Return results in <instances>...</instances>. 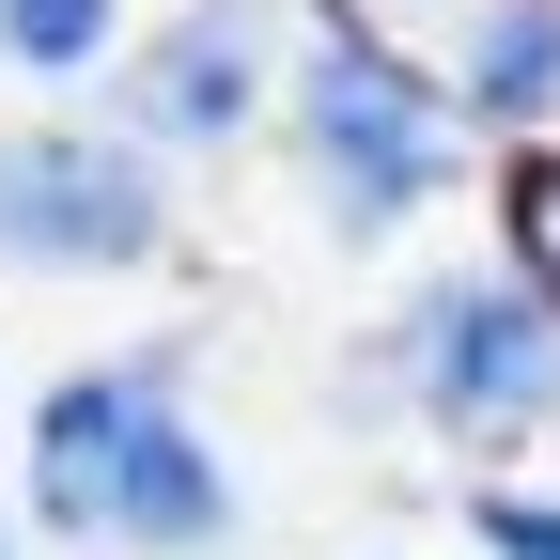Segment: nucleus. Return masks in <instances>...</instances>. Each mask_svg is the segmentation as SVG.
Wrapping results in <instances>:
<instances>
[{
    "label": "nucleus",
    "mask_w": 560,
    "mask_h": 560,
    "mask_svg": "<svg viewBox=\"0 0 560 560\" xmlns=\"http://www.w3.org/2000/svg\"><path fill=\"white\" fill-rule=\"evenodd\" d=\"M0 47L32 62V79H79V62L109 47V0H0Z\"/></svg>",
    "instance_id": "7"
},
{
    "label": "nucleus",
    "mask_w": 560,
    "mask_h": 560,
    "mask_svg": "<svg viewBox=\"0 0 560 560\" xmlns=\"http://www.w3.org/2000/svg\"><path fill=\"white\" fill-rule=\"evenodd\" d=\"M467 109L482 125H545L560 109V0H499L467 32Z\"/></svg>",
    "instance_id": "6"
},
{
    "label": "nucleus",
    "mask_w": 560,
    "mask_h": 560,
    "mask_svg": "<svg viewBox=\"0 0 560 560\" xmlns=\"http://www.w3.org/2000/svg\"><path fill=\"white\" fill-rule=\"evenodd\" d=\"M32 499H47V529H125V545H202V529L234 514L219 467H202V436L140 374H79V389L47 405Z\"/></svg>",
    "instance_id": "1"
},
{
    "label": "nucleus",
    "mask_w": 560,
    "mask_h": 560,
    "mask_svg": "<svg viewBox=\"0 0 560 560\" xmlns=\"http://www.w3.org/2000/svg\"><path fill=\"white\" fill-rule=\"evenodd\" d=\"M514 249H529V280H545V296H560V156L514 187Z\"/></svg>",
    "instance_id": "8"
},
{
    "label": "nucleus",
    "mask_w": 560,
    "mask_h": 560,
    "mask_svg": "<svg viewBox=\"0 0 560 560\" xmlns=\"http://www.w3.org/2000/svg\"><path fill=\"white\" fill-rule=\"evenodd\" d=\"M312 156L342 172L359 219H405V202L452 172V109L420 94L389 47H327V62H312Z\"/></svg>",
    "instance_id": "2"
},
{
    "label": "nucleus",
    "mask_w": 560,
    "mask_h": 560,
    "mask_svg": "<svg viewBox=\"0 0 560 560\" xmlns=\"http://www.w3.org/2000/svg\"><path fill=\"white\" fill-rule=\"evenodd\" d=\"M249 94H265V0H202V16L140 62V109H156L172 140H202V125H249Z\"/></svg>",
    "instance_id": "5"
},
{
    "label": "nucleus",
    "mask_w": 560,
    "mask_h": 560,
    "mask_svg": "<svg viewBox=\"0 0 560 560\" xmlns=\"http://www.w3.org/2000/svg\"><path fill=\"white\" fill-rule=\"evenodd\" d=\"M420 389H436V420L499 436V420L560 405V327L529 296H467V280H452V296L420 312Z\"/></svg>",
    "instance_id": "4"
},
{
    "label": "nucleus",
    "mask_w": 560,
    "mask_h": 560,
    "mask_svg": "<svg viewBox=\"0 0 560 560\" xmlns=\"http://www.w3.org/2000/svg\"><path fill=\"white\" fill-rule=\"evenodd\" d=\"M0 249L32 265H140L156 249V187L94 140H0Z\"/></svg>",
    "instance_id": "3"
},
{
    "label": "nucleus",
    "mask_w": 560,
    "mask_h": 560,
    "mask_svg": "<svg viewBox=\"0 0 560 560\" xmlns=\"http://www.w3.org/2000/svg\"><path fill=\"white\" fill-rule=\"evenodd\" d=\"M482 545H499V560H560V514H545V499H499V514H482Z\"/></svg>",
    "instance_id": "9"
}]
</instances>
